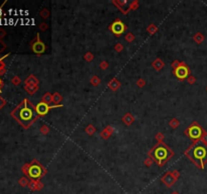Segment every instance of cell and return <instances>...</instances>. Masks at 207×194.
Returning <instances> with one entry per match:
<instances>
[{
  "label": "cell",
  "mask_w": 207,
  "mask_h": 194,
  "mask_svg": "<svg viewBox=\"0 0 207 194\" xmlns=\"http://www.w3.org/2000/svg\"><path fill=\"white\" fill-rule=\"evenodd\" d=\"M168 155H169V153H168V150L165 147H163V146L158 147L154 152V156L156 158V160L160 161V162L166 160L168 158Z\"/></svg>",
  "instance_id": "cell-5"
},
{
  "label": "cell",
  "mask_w": 207,
  "mask_h": 194,
  "mask_svg": "<svg viewBox=\"0 0 207 194\" xmlns=\"http://www.w3.org/2000/svg\"><path fill=\"white\" fill-rule=\"evenodd\" d=\"M28 173L31 178H40V177H41V175H43L44 170H43V167H41L40 164L34 163L29 166Z\"/></svg>",
  "instance_id": "cell-3"
},
{
  "label": "cell",
  "mask_w": 207,
  "mask_h": 194,
  "mask_svg": "<svg viewBox=\"0 0 207 194\" xmlns=\"http://www.w3.org/2000/svg\"><path fill=\"white\" fill-rule=\"evenodd\" d=\"M187 133L191 139H198L202 135V129L198 125H192L188 129Z\"/></svg>",
  "instance_id": "cell-7"
},
{
  "label": "cell",
  "mask_w": 207,
  "mask_h": 194,
  "mask_svg": "<svg viewBox=\"0 0 207 194\" xmlns=\"http://www.w3.org/2000/svg\"><path fill=\"white\" fill-rule=\"evenodd\" d=\"M4 103H5V101H4V100H3V99H2V98H1V97H0V108H1V107H2V106H3V105H4Z\"/></svg>",
  "instance_id": "cell-10"
},
{
  "label": "cell",
  "mask_w": 207,
  "mask_h": 194,
  "mask_svg": "<svg viewBox=\"0 0 207 194\" xmlns=\"http://www.w3.org/2000/svg\"><path fill=\"white\" fill-rule=\"evenodd\" d=\"M12 116L25 127H28L35 117H37V110L29 104L28 100H23V102L12 111Z\"/></svg>",
  "instance_id": "cell-1"
},
{
  "label": "cell",
  "mask_w": 207,
  "mask_h": 194,
  "mask_svg": "<svg viewBox=\"0 0 207 194\" xmlns=\"http://www.w3.org/2000/svg\"><path fill=\"white\" fill-rule=\"evenodd\" d=\"M32 50H34V53L41 54V53H44V50H46V45H44V42H41L40 41V38H38V41L34 42V45H32Z\"/></svg>",
  "instance_id": "cell-9"
},
{
  "label": "cell",
  "mask_w": 207,
  "mask_h": 194,
  "mask_svg": "<svg viewBox=\"0 0 207 194\" xmlns=\"http://www.w3.org/2000/svg\"><path fill=\"white\" fill-rule=\"evenodd\" d=\"M62 104L59 105H48V103L46 102H40L38 104L35 106V110H37V113L40 115H44L47 114L51 108H55V107H62Z\"/></svg>",
  "instance_id": "cell-4"
},
{
  "label": "cell",
  "mask_w": 207,
  "mask_h": 194,
  "mask_svg": "<svg viewBox=\"0 0 207 194\" xmlns=\"http://www.w3.org/2000/svg\"><path fill=\"white\" fill-rule=\"evenodd\" d=\"M111 30L114 35H121V33H123V32L125 30V25L123 24L122 21L115 20L111 25Z\"/></svg>",
  "instance_id": "cell-6"
},
{
  "label": "cell",
  "mask_w": 207,
  "mask_h": 194,
  "mask_svg": "<svg viewBox=\"0 0 207 194\" xmlns=\"http://www.w3.org/2000/svg\"><path fill=\"white\" fill-rule=\"evenodd\" d=\"M193 157L195 160L200 161L201 167L203 168L204 161L207 159V148L204 147V146H197L193 150Z\"/></svg>",
  "instance_id": "cell-2"
},
{
  "label": "cell",
  "mask_w": 207,
  "mask_h": 194,
  "mask_svg": "<svg viewBox=\"0 0 207 194\" xmlns=\"http://www.w3.org/2000/svg\"><path fill=\"white\" fill-rule=\"evenodd\" d=\"M1 85H2V81H1V79H0V88H1Z\"/></svg>",
  "instance_id": "cell-12"
},
{
  "label": "cell",
  "mask_w": 207,
  "mask_h": 194,
  "mask_svg": "<svg viewBox=\"0 0 207 194\" xmlns=\"http://www.w3.org/2000/svg\"><path fill=\"white\" fill-rule=\"evenodd\" d=\"M5 57H7V56H4V57L0 58V69H1V67H2V62H1V61H2V59H4Z\"/></svg>",
  "instance_id": "cell-11"
},
{
  "label": "cell",
  "mask_w": 207,
  "mask_h": 194,
  "mask_svg": "<svg viewBox=\"0 0 207 194\" xmlns=\"http://www.w3.org/2000/svg\"><path fill=\"white\" fill-rule=\"evenodd\" d=\"M175 75H176L177 78H179V79H181V80H183V79H185V78L188 77L189 70H188V68L186 66L181 65V66H179L178 68L176 69Z\"/></svg>",
  "instance_id": "cell-8"
}]
</instances>
